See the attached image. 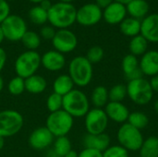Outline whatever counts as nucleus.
Segmentation results:
<instances>
[{
	"instance_id": "4468645a",
	"label": "nucleus",
	"mask_w": 158,
	"mask_h": 157,
	"mask_svg": "<svg viewBox=\"0 0 158 157\" xmlns=\"http://www.w3.org/2000/svg\"><path fill=\"white\" fill-rule=\"evenodd\" d=\"M41 66L51 72L62 70L66 66V57L56 50H49L41 56Z\"/></svg>"
},
{
	"instance_id": "aec40b11",
	"label": "nucleus",
	"mask_w": 158,
	"mask_h": 157,
	"mask_svg": "<svg viewBox=\"0 0 158 157\" xmlns=\"http://www.w3.org/2000/svg\"><path fill=\"white\" fill-rule=\"evenodd\" d=\"M82 145L84 148L94 149L103 153L110 146V137L106 132L96 135L87 133L82 138Z\"/></svg>"
},
{
	"instance_id": "4be33fe9",
	"label": "nucleus",
	"mask_w": 158,
	"mask_h": 157,
	"mask_svg": "<svg viewBox=\"0 0 158 157\" xmlns=\"http://www.w3.org/2000/svg\"><path fill=\"white\" fill-rule=\"evenodd\" d=\"M46 87V79L37 73L25 79V91L31 94H40L45 91Z\"/></svg>"
},
{
	"instance_id": "9b49d317",
	"label": "nucleus",
	"mask_w": 158,
	"mask_h": 157,
	"mask_svg": "<svg viewBox=\"0 0 158 157\" xmlns=\"http://www.w3.org/2000/svg\"><path fill=\"white\" fill-rule=\"evenodd\" d=\"M52 43L57 52L61 54H68L74 51L78 45V38L73 31L68 29H60L56 31Z\"/></svg>"
},
{
	"instance_id": "473e14b6",
	"label": "nucleus",
	"mask_w": 158,
	"mask_h": 157,
	"mask_svg": "<svg viewBox=\"0 0 158 157\" xmlns=\"http://www.w3.org/2000/svg\"><path fill=\"white\" fill-rule=\"evenodd\" d=\"M29 17L31 20L35 24H44L46 21H48V13L46 10H44L42 6H36L31 8L29 11Z\"/></svg>"
},
{
	"instance_id": "e433bc0d",
	"label": "nucleus",
	"mask_w": 158,
	"mask_h": 157,
	"mask_svg": "<svg viewBox=\"0 0 158 157\" xmlns=\"http://www.w3.org/2000/svg\"><path fill=\"white\" fill-rule=\"evenodd\" d=\"M10 7L6 0H0V24L9 16Z\"/></svg>"
},
{
	"instance_id": "c85d7f7f",
	"label": "nucleus",
	"mask_w": 158,
	"mask_h": 157,
	"mask_svg": "<svg viewBox=\"0 0 158 157\" xmlns=\"http://www.w3.org/2000/svg\"><path fill=\"white\" fill-rule=\"evenodd\" d=\"M129 124H131V126H133L134 128L142 130L143 129H145L148 124H149V118L147 117L146 114L140 112V111H134L130 113L128 121Z\"/></svg>"
},
{
	"instance_id": "f8f14e48",
	"label": "nucleus",
	"mask_w": 158,
	"mask_h": 157,
	"mask_svg": "<svg viewBox=\"0 0 158 157\" xmlns=\"http://www.w3.org/2000/svg\"><path fill=\"white\" fill-rule=\"evenodd\" d=\"M103 18V10L95 3H88L77 10L76 21L85 27L97 24Z\"/></svg>"
},
{
	"instance_id": "4c0bfd02",
	"label": "nucleus",
	"mask_w": 158,
	"mask_h": 157,
	"mask_svg": "<svg viewBox=\"0 0 158 157\" xmlns=\"http://www.w3.org/2000/svg\"><path fill=\"white\" fill-rule=\"evenodd\" d=\"M40 34L45 40H52L56 34V31L51 26H44L41 29Z\"/></svg>"
},
{
	"instance_id": "20e7f679",
	"label": "nucleus",
	"mask_w": 158,
	"mask_h": 157,
	"mask_svg": "<svg viewBox=\"0 0 158 157\" xmlns=\"http://www.w3.org/2000/svg\"><path fill=\"white\" fill-rule=\"evenodd\" d=\"M41 67V56L37 51L27 50L21 53L14 63V69L17 76L27 79L37 73Z\"/></svg>"
},
{
	"instance_id": "cd10ccee",
	"label": "nucleus",
	"mask_w": 158,
	"mask_h": 157,
	"mask_svg": "<svg viewBox=\"0 0 158 157\" xmlns=\"http://www.w3.org/2000/svg\"><path fill=\"white\" fill-rule=\"evenodd\" d=\"M129 48H130L131 55H133L135 56H143V54H145L147 52L148 42L143 36L139 34V35L131 38V40L129 43Z\"/></svg>"
},
{
	"instance_id": "2eb2a0df",
	"label": "nucleus",
	"mask_w": 158,
	"mask_h": 157,
	"mask_svg": "<svg viewBox=\"0 0 158 157\" xmlns=\"http://www.w3.org/2000/svg\"><path fill=\"white\" fill-rule=\"evenodd\" d=\"M141 35L149 43H158V14L147 15L141 20Z\"/></svg>"
},
{
	"instance_id": "dca6fc26",
	"label": "nucleus",
	"mask_w": 158,
	"mask_h": 157,
	"mask_svg": "<svg viewBox=\"0 0 158 157\" xmlns=\"http://www.w3.org/2000/svg\"><path fill=\"white\" fill-rule=\"evenodd\" d=\"M127 14L126 6L114 1L103 10V19L106 23L116 25L120 24L126 19Z\"/></svg>"
},
{
	"instance_id": "8fccbe9b",
	"label": "nucleus",
	"mask_w": 158,
	"mask_h": 157,
	"mask_svg": "<svg viewBox=\"0 0 158 157\" xmlns=\"http://www.w3.org/2000/svg\"><path fill=\"white\" fill-rule=\"evenodd\" d=\"M154 109H155L156 113L158 114V100H156V101L154 103Z\"/></svg>"
},
{
	"instance_id": "f257e3e1",
	"label": "nucleus",
	"mask_w": 158,
	"mask_h": 157,
	"mask_svg": "<svg viewBox=\"0 0 158 157\" xmlns=\"http://www.w3.org/2000/svg\"><path fill=\"white\" fill-rule=\"evenodd\" d=\"M48 21L53 27L60 29H68L76 21L77 9L71 3L58 2L52 5L47 11Z\"/></svg>"
},
{
	"instance_id": "6ab92c4d",
	"label": "nucleus",
	"mask_w": 158,
	"mask_h": 157,
	"mask_svg": "<svg viewBox=\"0 0 158 157\" xmlns=\"http://www.w3.org/2000/svg\"><path fill=\"white\" fill-rule=\"evenodd\" d=\"M121 68L128 81L141 79L143 76L142 70L140 69L137 56L131 54H128L123 57L121 62Z\"/></svg>"
},
{
	"instance_id": "412c9836",
	"label": "nucleus",
	"mask_w": 158,
	"mask_h": 157,
	"mask_svg": "<svg viewBox=\"0 0 158 157\" xmlns=\"http://www.w3.org/2000/svg\"><path fill=\"white\" fill-rule=\"evenodd\" d=\"M127 13L136 19H143L149 13V4L146 0H132L126 5Z\"/></svg>"
},
{
	"instance_id": "7ed1b4c3",
	"label": "nucleus",
	"mask_w": 158,
	"mask_h": 157,
	"mask_svg": "<svg viewBox=\"0 0 158 157\" xmlns=\"http://www.w3.org/2000/svg\"><path fill=\"white\" fill-rule=\"evenodd\" d=\"M63 110L72 118H82L90 110V100L85 93L73 89L63 96Z\"/></svg>"
},
{
	"instance_id": "3c124183",
	"label": "nucleus",
	"mask_w": 158,
	"mask_h": 157,
	"mask_svg": "<svg viewBox=\"0 0 158 157\" xmlns=\"http://www.w3.org/2000/svg\"><path fill=\"white\" fill-rule=\"evenodd\" d=\"M29 1H31V3H35V4H37V3H41V2H43L44 0H29Z\"/></svg>"
},
{
	"instance_id": "393cba45",
	"label": "nucleus",
	"mask_w": 158,
	"mask_h": 157,
	"mask_svg": "<svg viewBox=\"0 0 158 157\" xmlns=\"http://www.w3.org/2000/svg\"><path fill=\"white\" fill-rule=\"evenodd\" d=\"M108 102V90L102 85L96 86L91 93L90 103H92L95 108H103L107 105Z\"/></svg>"
},
{
	"instance_id": "f704fd0d",
	"label": "nucleus",
	"mask_w": 158,
	"mask_h": 157,
	"mask_svg": "<svg viewBox=\"0 0 158 157\" xmlns=\"http://www.w3.org/2000/svg\"><path fill=\"white\" fill-rule=\"evenodd\" d=\"M104 55H105V53H104L103 48L98 45H94V46H92L87 51L86 58L92 64H96V63H99L103 59Z\"/></svg>"
},
{
	"instance_id": "de8ad7c7",
	"label": "nucleus",
	"mask_w": 158,
	"mask_h": 157,
	"mask_svg": "<svg viewBox=\"0 0 158 157\" xmlns=\"http://www.w3.org/2000/svg\"><path fill=\"white\" fill-rule=\"evenodd\" d=\"M4 146H5V138L0 136V151L4 148Z\"/></svg>"
},
{
	"instance_id": "c756f323",
	"label": "nucleus",
	"mask_w": 158,
	"mask_h": 157,
	"mask_svg": "<svg viewBox=\"0 0 158 157\" xmlns=\"http://www.w3.org/2000/svg\"><path fill=\"white\" fill-rule=\"evenodd\" d=\"M21 42L23 45L31 51H36V49L41 44V37L39 34H37L35 31H27L25 34L23 35Z\"/></svg>"
},
{
	"instance_id": "bb28decb",
	"label": "nucleus",
	"mask_w": 158,
	"mask_h": 157,
	"mask_svg": "<svg viewBox=\"0 0 158 157\" xmlns=\"http://www.w3.org/2000/svg\"><path fill=\"white\" fill-rule=\"evenodd\" d=\"M72 150L70 140L68 136L55 138L53 143V154L55 157H64L69 151Z\"/></svg>"
},
{
	"instance_id": "09e8293b",
	"label": "nucleus",
	"mask_w": 158,
	"mask_h": 157,
	"mask_svg": "<svg viewBox=\"0 0 158 157\" xmlns=\"http://www.w3.org/2000/svg\"><path fill=\"white\" fill-rule=\"evenodd\" d=\"M114 1H116V2H118V3H121V4H123V5H127V4H129L131 1H132V0H114Z\"/></svg>"
},
{
	"instance_id": "f3484780",
	"label": "nucleus",
	"mask_w": 158,
	"mask_h": 157,
	"mask_svg": "<svg viewBox=\"0 0 158 157\" xmlns=\"http://www.w3.org/2000/svg\"><path fill=\"white\" fill-rule=\"evenodd\" d=\"M105 112L108 119L118 124H124L128 121L130 116L129 108L120 102H108L105 106Z\"/></svg>"
},
{
	"instance_id": "a18cd8bd",
	"label": "nucleus",
	"mask_w": 158,
	"mask_h": 157,
	"mask_svg": "<svg viewBox=\"0 0 158 157\" xmlns=\"http://www.w3.org/2000/svg\"><path fill=\"white\" fill-rule=\"evenodd\" d=\"M4 86H5V81H4V79H3V77L0 75V93L3 91V89H4Z\"/></svg>"
},
{
	"instance_id": "58836bf2",
	"label": "nucleus",
	"mask_w": 158,
	"mask_h": 157,
	"mask_svg": "<svg viewBox=\"0 0 158 157\" xmlns=\"http://www.w3.org/2000/svg\"><path fill=\"white\" fill-rule=\"evenodd\" d=\"M79 157H103V153L94 149L84 148L79 153Z\"/></svg>"
},
{
	"instance_id": "37998d69",
	"label": "nucleus",
	"mask_w": 158,
	"mask_h": 157,
	"mask_svg": "<svg viewBox=\"0 0 158 157\" xmlns=\"http://www.w3.org/2000/svg\"><path fill=\"white\" fill-rule=\"evenodd\" d=\"M40 6H42L44 10L48 11V10L51 8L52 4H51V2H50L49 0H44L43 2H41V3H40Z\"/></svg>"
},
{
	"instance_id": "ddd939ff",
	"label": "nucleus",
	"mask_w": 158,
	"mask_h": 157,
	"mask_svg": "<svg viewBox=\"0 0 158 157\" xmlns=\"http://www.w3.org/2000/svg\"><path fill=\"white\" fill-rule=\"evenodd\" d=\"M54 141L55 137L45 126L34 129L28 138L29 145L35 151H44L49 148Z\"/></svg>"
},
{
	"instance_id": "49530a36",
	"label": "nucleus",
	"mask_w": 158,
	"mask_h": 157,
	"mask_svg": "<svg viewBox=\"0 0 158 157\" xmlns=\"http://www.w3.org/2000/svg\"><path fill=\"white\" fill-rule=\"evenodd\" d=\"M4 39H5V35H4V32H3L2 27H1V25H0V44L3 43Z\"/></svg>"
},
{
	"instance_id": "1a4fd4ad",
	"label": "nucleus",
	"mask_w": 158,
	"mask_h": 157,
	"mask_svg": "<svg viewBox=\"0 0 158 157\" xmlns=\"http://www.w3.org/2000/svg\"><path fill=\"white\" fill-rule=\"evenodd\" d=\"M84 127L89 134L105 133L108 126V118L103 108H92L85 115Z\"/></svg>"
},
{
	"instance_id": "7c9ffc66",
	"label": "nucleus",
	"mask_w": 158,
	"mask_h": 157,
	"mask_svg": "<svg viewBox=\"0 0 158 157\" xmlns=\"http://www.w3.org/2000/svg\"><path fill=\"white\" fill-rule=\"evenodd\" d=\"M127 96V86L124 84H116L108 90V97L110 102L122 103Z\"/></svg>"
},
{
	"instance_id": "9d476101",
	"label": "nucleus",
	"mask_w": 158,
	"mask_h": 157,
	"mask_svg": "<svg viewBox=\"0 0 158 157\" xmlns=\"http://www.w3.org/2000/svg\"><path fill=\"white\" fill-rule=\"evenodd\" d=\"M5 39L10 42L21 41L27 31L25 20L18 15H9L1 24Z\"/></svg>"
},
{
	"instance_id": "c9c22d12",
	"label": "nucleus",
	"mask_w": 158,
	"mask_h": 157,
	"mask_svg": "<svg viewBox=\"0 0 158 157\" xmlns=\"http://www.w3.org/2000/svg\"><path fill=\"white\" fill-rule=\"evenodd\" d=\"M103 157H129V151L119 144L110 145L106 151L103 152Z\"/></svg>"
},
{
	"instance_id": "f03ea898",
	"label": "nucleus",
	"mask_w": 158,
	"mask_h": 157,
	"mask_svg": "<svg viewBox=\"0 0 158 157\" xmlns=\"http://www.w3.org/2000/svg\"><path fill=\"white\" fill-rule=\"evenodd\" d=\"M69 76L71 78L74 85L81 88L86 87L93 80V64L86 58V56H75L69 64Z\"/></svg>"
},
{
	"instance_id": "5701e85b",
	"label": "nucleus",
	"mask_w": 158,
	"mask_h": 157,
	"mask_svg": "<svg viewBox=\"0 0 158 157\" xmlns=\"http://www.w3.org/2000/svg\"><path fill=\"white\" fill-rule=\"evenodd\" d=\"M74 89V82L69 74H61L57 76L53 82V90L54 93L65 96L69 93H70Z\"/></svg>"
},
{
	"instance_id": "0eeeda50",
	"label": "nucleus",
	"mask_w": 158,
	"mask_h": 157,
	"mask_svg": "<svg viewBox=\"0 0 158 157\" xmlns=\"http://www.w3.org/2000/svg\"><path fill=\"white\" fill-rule=\"evenodd\" d=\"M23 116L17 110L6 109L0 111V136L10 138L17 135L23 128Z\"/></svg>"
},
{
	"instance_id": "ea45409f",
	"label": "nucleus",
	"mask_w": 158,
	"mask_h": 157,
	"mask_svg": "<svg viewBox=\"0 0 158 157\" xmlns=\"http://www.w3.org/2000/svg\"><path fill=\"white\" fill-rule=\"evenodd\" d=\"M6 60H7L6 53L2 47H0V73L4 69V68L6 66Z\"/></svg>"
},
{
	"instance_id": "2f4dec72",
	"label": "nucleus",
	"mask_w": 158,
	"mask_h": 157,
	"mask_svg": "<svg viewBox=\"0 0 158 157\" xmlns=\"http://www.w3.org/2000/svg\"><path fill=\"white\" fill-rule=\"evenodd\" d=\"M7 91L11 95L14 96L22 94L25 92V80L19 76L13 77L8 81Z\"/></svg>"
},
{
	"instance_id": "423d86ee",
	"label": "nucleus",
	"mask_w": 158,
	"mask_h": 157,
	"mask_svg": "<svg viewBox=\"0 0 158 157\" xmlns=\"http://www.w3.org/2000/svg\"><path fill=\"white\" fill-rule=\"evenodd\" d=\"M127 93L130 99L138 105H148L154 96V91L150 81L143 77L128 81Z\"/></svg>"
},
{
	"instance_id": "79ce46f5",
	"label": "nucleus",
	"mask_w": 158,
	"mask_h": 157,
	"mask_svg": "<svg viewBox=\"0 0 158 157\" xmlns=\"http://www.w3.org/2000/svg\"><path fill=\"white\" fill-rule=\"evenodd\" d=\"M149 81H150V84L154 93H158V74L152 77Z\"/></svg>"
},
{
	"instance_id": "a878e982",
	"label": "nucleus",
	"mask_w": 158,
	"mask_h": 157,
	"mask_svg": "<svg viewBox=\"0 0 158 157\" xmlns=\"http://www.w3.org/2000/svg\"><path fill=\"white\" fill-rule=\"evenodd\" d=\"M140 157H158V137L150 136L145 139L139 150Z\"/></svg>"
},
{
	"instance_id": "a211bd4d",
	"label": "nucleus",
	"mask_w": 158,
	"mask_h": 157,
	"mask_svg": "<svg viewBox=\"0 0 158 157\" xmlns=\"http://www.w3.org/2000/svg\"><path fill=\"white\" fill-rule=\"evenodd\" d=\"M139 67L143 74L148 77H154L158 74V51L150 50L142 56L139 60Z\"/></svg>"
},
{
	"instance_id": "b1692460",
	"label": "nucleus",
	"mask_w": 158,
	"mask_h": 157,
	"mask_svg": "<svg viewBox=\"0 0 158 157\" xmlns=\"http://www.w3.org/2000/svg\"><path fill=\"white\" fill-rule=\"evenodd\" d=\"M119 30L125 36L134 37L141 34V20L134 18H126L120 24Z\"/></svg>"
},
{
	"instance_id": "39448f33",
	"label": "nucleus",
	"mask_w": 158,
	"mask_h": 157,
	"mask_svg": "<svg viewBox=\"0 0 158 157\" xmlns=\"http://www.w3.org/2000/svg\"><path fill=\"white\" fill-rule=\"evenodd\" d=\"M73 125L74 118L63 109L50 113L45 122V127L55 138L67 136L72 130Z\"/></svg>"
},
{
	"instance_id": "72a5a7b5",
	"label": "nucleus",
	"mask_w": 158,
	"mask_h": 157,
	"mask_svg": "<svg viewBox=\"0 0 158 157\" xmlns=\"http://www.w3.org/2000/svg\"><path fill=\"white\" fill-rule=\"evenodd\" d=\"M46 107L50 113L61 110L63 108V96L56 93H52L47 97Z\"/></svg>"
},
{
	"instance_id": "c03bdc74",
	"label": "nucleus",
	"mask_w": 158,
	"mask_h": 157,
	"mask_svg": "<svg viewBox=\"0 0 158 157\" xmlns=\"http://www.w3.org/2000/svg\"><path fill=\"white\" fill-rule=\"evenodd\" d=\"M64 157H79V154L76 151L71 150V151H69Z\"/></svg>"
},
{
	"instance_id": "6e6552de",
	"label": "nucleus",
	"mask_w": 158,
	"mask_h": 157,
	"mask_svg": "<svg viewBox=\"0 0 158 157\" xmlns=\"http://www.w3.org/2000/svg\"><path fill=\"white\" fill-rule=\"evenodd\" d=\"M117 139L119 145L129 152L139 151L144 141L142 131L128 122L119 127L117 133Z\"/></svg>"
},
{
	"instance_id": "603ef678",
	"label": "nucleus",
	"mask_w": 158,
	"mask_h": 157,
	"mask_svg": "<svg viewBox=\"0 0 158 157\" xmlns=\"http://www.w3.org/2000/svg\"><path fill=\"white\" fill-rule=\"evenodd\" d=\"M60 2H63V3H71L72 1L74 0H59Z\"/></svg>"
},
{
	"instance_id": "a19ab883",
	"label": "nucleus",
	"mask_w": 158,
	"mask_h": 157,
	"mask_svg": "<svg viewBox=\"0 0 158 157\" xmlns=\"http://www.w3.org/2000/svg\"><path fill=\"white\" fill-rule=\"evenodd\" d=\"M114 0H96L95 4L101 8V9H105L106 7H107L111 3H113Z\"/></svg>"
}]
</instances>
